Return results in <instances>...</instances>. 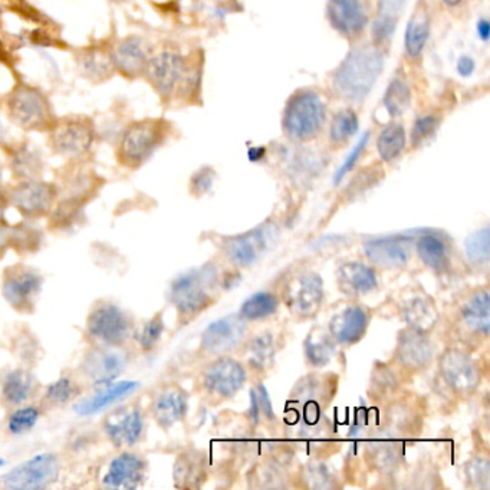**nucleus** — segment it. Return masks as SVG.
Wrapping results in <instances>:
<instances>
[{
  "label": "nucleus",
  "mask_w": 490,
  "mask_h": 490,
  "mask_svg": "<svg viewBox=\"0 0 490 490\" xmlns=\"http://www.w3.org/2000/svg\"><path fill=\"white\" fill-rule=\"evenodd\" d=\"M164 332V321L161 315H157L153 320L144 325L138 335V344L144 351H150L156 347Z\"/></svg>",
  "instance_id": "48"
},
{
  "label": "nucleus",
  "mask_w": 490,
  "mask_h": 490,
  "mask_svg": "<svg viewBox=\"0 0 490 490\" xmlns=\"http://www.w3.org/2000/svg\"><path fill=\"white\" fill-rule=\"evenodd\" d=\"M286 303L295 315L311 318L320 311L323 300V282L318 273L297 276L286 288Z\"/></svg>",
  "instance_id": "15"
},
{
  "label": "nucleus",
  "mask_w": 490,
  "mask_h": 490,
  "mask_svg": "<svg viewBox=\"0 0 490 490\" xmlns=\"http://www.w3.org/2000/svg\"><path fill=\"white\" fill-rule=\"evenodd\" d=\"M42 158L38 150H34L31 147L22 146L15 150L12 157V170L16 173L17 178L29 180L36 179L42 171Z\"/></svg>",
  "instance_id": "40"
},
{
  "label": "nucleus",
  "mask_w": 490,
  "mask_h": 490,
  "mask_svg": "<svg viewBox=\"0 0 490 490\" xmlns=\"http://www.w3.org/2000/svg\"><path fill=\"white\" fill-rule=\"evenodd\" d=\"M256 399H258L259 409L260 413L268 417V419H273V407L271 403L270 394L266 392L263 385H258V390H255Z\"/></svg>",
  "instance_id": "56"
},
{
  "label": "nucleus",
  "mask_w": 490,
  "mask_h": 490,
  "mask_svg": "<svg viewBox=\"0 0 490 490\" xmlns=\"http://www.w3.org/2000/svg\"><path fill=\"white\" fill-rule=\"evenodd\" d=\"M78 66L82 76L94 82L106 81L116 72L111 51L98 46L79 52Z\"/></svg>",
  "instance_id": "31"
},
{
  "label": "nucleus",
  "mask_w": 490,
  "mask_h": 490,
  "mask_svg": "<svg viewBox=\"0 0 490 490\" xmlns=\"http://www.w3.org/2000/svg\"><path fill=\"white\" fill-rule=\"evenodd\" d=\"M39 417H41V410L38 407H34V405L21 407V409L15 410L9 415V419H7V430L12 434H15V436L24 434V433H27L36 426Z\"/></svg>",
  "instance_id": "44"
},
{
  "label": "nucleus",
  "mask_w": 490,
  "mask_h": 490,
  "mask_svg": "<svg viewBox=\"0 0 490 490\" xmlns=\"http://www.w3.org/2000/svg\"><path fill=\"white\" fill-rule=\"evenodd\" d=\"M7 201V196L5 194L4 189L0 186V209L4 208L5 203Z\"/></svg>",
  "instance_id": "62"
},
{
  "label": "nucleus",
  "mask_w": 490,
  "mask_h": 490,
  "mask_svg": "<svg viewBox=\"0 0 490 490\" xmlns=\"http://www.w3.org/2000/svg\"><path fill=\"white\" fill-rule=\"evenodd\" d=\"M219 273L215 265L201 266L179 276L171 283L168 300L181 318L196 317L215 301Z\"/></svg>",
  "instance_id": "2"
},
{
  "label": "nucleus",
  "mask_w": 490,
  "mask_h": 490,
  "mask_svg": "<svg viewBox=\"0 0 490 490\" xmlns=\"http://www.w3.org/2000/svg\"><path fill=\"white\" fill-rule=\"evenodd\" d=\"M368 322L370 312L360 305H351L331 320V337L340 344H355L367 332Z\"/></svg>",
  "instance_id": "22"
},
{
  "label": "nucleus",
  "mask_w": 490,
  "mask_h": 490,
  "mask_svg": "<svg viewBox=\"0 0 490 490\" xmlns=\"http://www.w3.org/2000/svg\"><path fill=\"white\" fill-rule=\"evenodd\" d=\"M338 286L348 297H362L377 288L374 270L362 262H345L338 268Z\"/></svg>",
  "instance_id": "26"
},
{
  "label": "nucleus",
  "mask_w": 490,
  "mask_h": 490,
  "mask_svg": "<svg viewBox=\"0 0 490 490\" xmlns=\"http://www.w3.org/2000/svg\"><path fill=\"white\" fill-rule=\"evenodd\" d=\"M36 382L24 368H16L5 374L2 380V399L9 405H21L31 400Z\"/></svg>",
  "instance_id": "33"
},
{
  "label": "nucleus",
  "mask_w": 490,
  "mask_h": 490,
  "mask_svg": "<svg viewBox=\"0 0 490 490\" xmlns=\"http://www.w3.org/2000/svg\"><path fill=\"white\" fill-rule=\"evenodd\" d=\"M14 243V228L0 220V256L6 252Z\"/></svg>",
  "instance_id": "57"
},
{
  "label": "nucleus",
  "mask_w": 490,
  "mask_h": 490,
  "mask_svg": "<svg viewBox=\"0 0 490 490\" xmlns=\"http://www.w3.org/2000/svg\"><path fill=\"white\" fill-rule=\"evenodd\" d=\"M475 71V61L474 59L470 58V56H462V58L459 59V62H457V72H459L460 76L464 77V78H467V77L472 76Z\"/></svg>",
  "instance_id": "58"
},
{
  "label": "nucleus",
  "mask_w": 490,
  "mask_h": 490,
  "mask_svg": "<svg viewBox=\"0 0 490 490\" xmlns=\"http://www.w3.org/2000/svg\"><path fill=\"white\" fill-rule=\"evenodd\" d=\"M163 119H141L129 124L119 138L117 158L127 168H138L150 160L168 136Z\"/></svg>",
  "instance_id": "3"
},
{
  "label": "nucleus",
  "mask_w": 490,
  "mask_h": 490,
  "mask_svg": "<svg viewBox=\"0 0 490 490\" xmlns=\"http://www.w3.org/2000/svg\"><path fill=\"white\" fill-rule=\"evenodd\" d=\"M246 335V321L240 315H229L211 322L201 334V348L208 354L220 355L232 351Z\"/></svg>",
  "instance_id": "18"
},
{
  "label": "nucleus",
  "mask_w": 490,
  "mask_h": 490,
  "mask_svg": "<svg viewBox=\"0 0 490 490\" xmlns=\"http://www.w3.org/2000/svg\"><path fill=\"white\" fill-rule=\"evenodd\" d=\"M368 140H370V133H365L364 136L360 138L357 144H355L354 148L348 154L347 158H345L344 164L338 168L337 174H335V184L340 183L342 179L347 176L348 173L352 171V168H355V164L360 160V157L364 153L365 147H367Z\"/></svg>",
  "instance_id": "50"
},
{
  "label": "nucleus",
  "mask_w": 490,
  "mask_h": 490,
  "mask_svg": "<svg viewBox=\"0 0 490 490\" xmlns=\"http://www.w3.org/2000/svg\"><path fill=\"white\" fill-rule=\"evenodd\" d=\"M275 340L270 332L256 335L248 345V362L256 372H265L275 362Z\"/></svg>",
  "instance_id": "36"
},
{
  "label": "nucleus",
  "mask_w": 490,
  "mask_h": 490,
  "mask_svg": "<svg viewBox=\"0 0 490 490\" xmlns=\"http://www.w3.org/2000/svg\"><path fill=\"white\" fill-rule=\"evenodd\" d=\"M397 19L395 17L378 16L377 21L373 25V36L378 44L387 41L392 38L395 31Z\"/></svg>",
  "instance_id": "54"
},
{
  "label": "nucleus",
  "mask_w": 490,
  "mask_h": 490,
  "mask_svg": "<svg viewBox=\"0 0 490 490\" xmlns=\"http://www.w3.org/2000/svg\"><path fill=\"white\" fill-rule=\"evenodd\" d=\"M460 317L464 327L477 335L487 337L490 330V297L486 290L476 291L464 303Z\"/></svg>",
  "instance_id": "29"
},
{
  "label": "nucleus",
  "mask_w": 490,
  "mask_h": 490,
  "mask_svg": "<svg viewBox=\"0 0 490 490\" xmlns=\"http://www.w3.org/2000/svg\"><path fill=\"white\" fill-rule=\"evenodd\" d=\"M4 464H5V460L0 459V467L4 466Z\"/></svg>",
  "instance_id": "64"
},
{
  "label": "nucleus",
  "mask_w": 490,
  "mask_h": 490,
  "mask_svg": "<svg viewBox=\"0 0 490 490\" xmlns=\"http://www.w3.org/2000/svg\"><path fill=\"white\" fill-rule=\"evenodd\" d=\"M403 317L405 322L409 323V328L427 334L436 327L439 312L434 307V302L426 295H415L405 301L403 305Z\"/></svg>",
  "instance_id": "30"
},
{
  "label": "nucleus",
  "mask_w": 490,
  "mask_h": 490,
  "mask_svg": "<svg viewBox=\"0 0 490 490\" xmlns=\"http://www.w3.org/2000/svg\"><path fill=\"white\" fill-rule=\"evenodd\" d=\"M325 121V106L312 91L298 92L286 106L283 128L293 140H310Z\"/></svg>",
  "instance_id": "4"
},
{
  "label": "nucleus",
  "mask_w": 490,
  "mask_h": 490,
  "mask_svg": "<svg viewBox=\"0 0 490 490\" xmlns=\"http://www.w3.org/2000/svg\"><path fill=\"white\" fill-rule=\"evenodd\" d=\"M215 178L216 173L210 168H203L196 171L190 181L191 193L196 194V196L208 193L213 186Z\"/></svg>",
  "instance_id": "52"
},
{
  "label": "nucleus",
  "mask_w": 490,
  "mask_h": 490,
  "mask_svg": "<svg viewBox=\"0 0 490 490\" xmlns=\"http://www.w3.org/2000/svg\"><path fill=\"white\" fill-rule=\"evenodd\" d=\"M276 239H278V230H276V226L271 223V225L259 226L242 235L230 236L223 242L221 249L233 265L238 268H249L265 256V253L272 248Z\"/></svg>",
  "instance_id": "8"
},
{
  "label": "nucleus",
  "mask_w": 490,
  "mask_h": 490,
  "mask_svg": "<svg viewBox=\"0 0 490 490\" xmlns=\"http://www.w3.org/2000/svg\"><path fill=\"white\" fill-rule=\"evenodd\" d=\"M265 154L266 150L263 147H253V148H250V150L248 151L249 160L256 163V161L262 160Z\"/></svg>",
  "instance_id": "61"
},
{
  "label": "nucleus",
  "mask_w": 490,
  "mask_h": 490,
  "mask_svg": "<svg viewBox=\"0 0 490 490\" xmlns=\"http://www.w3.org/2000/svg\"><path fill=\"white\" fill-rule=\"evenodd\" d=\"M413 239L407 236H387L368 240L364 253L370 262L384 270L404 268L412 259Z\"/></svg>",
  "instance_id": "17"
},
{
  "label": "nucleus",
  "mask_w": 490,
  "mask_h": 490,
  "mask_svg": "<svg viewBox=\"0 0 490 490\" xmlns=\"http://www.w3.org/2000/svg\"><path fill=\"white\" fill-rule=\"evenodd\" d=\"M303 348H305V357L308 362L313 367L327 365L337 351L334 338L331 337L330 332L321 328H313L311 331Z\"/></svg>",
  "instance_id": "34"
},
{
  "label": "nucleus",
  "mask_w": 490,
  "mask_h": 490,
  "mask_svg": "<svg viewBox=\"0 0 490 490\" xmlns=\"http://www.w3.org/2000/svg\"><path fill=\"white\" fill-rule=\"evenodd\" d=\"M147 464L143 457L134 453H121L109 464L103 477V485L108 489H137L146 480Z\"/></svg>",
  "instance_id": "20"
},
{
  "label": "nucleus",
  "mask_w": 490,
  "mask_h": 490,
  "mask_svg": "<svg viewBox=\"0 0 490 490\" xmlns=\"http://www.w3.org/2000/svg\"><path fill=\"white\" fill-rule=\"evenodd\" d=\"M358 127V117L352 109L340 111L331 124V140L334 143H345L357 134Z\"/></svg>",
  "instance_id": "43"
},
{
  "label": "nucleus",
  "mask_w": 490,
  "mask_h": 490,
  "mask_svg": "<svg viewBox=\"0 0 490 490\" xmlns=\"http://www.w3.org/2000/svg\"><path fill=\"white\" fill-rule=\"evenodd\" d=\"M405 147V131L400 124H390L378 137V154L384 161H393L402 154Z\"/></svg>",
  "instance_id": "39"
},
{
  "label": "nucleus",
  "mask_w": 490,
  "mask_h": 490,
  "mask_svg": "<svg viewBox=\"0 0 490 490\" xmlns=\"http://www.w3.org/2000/svg\"><path fill=\"white\" fill-rule=\"evenodd\" d=\"M189 397L180 387L163 388L151 403V414L158 426L170 429L188 413Z\"/></svg>",
  "instance_id": "23"
},
{
  "label": "nucleus",
  "mask_w": 490,
  "mask_h": 490,
  "mask_svg": "<svg viewBox=\"0 0 490 490\" xmlns=\"http://www.w3.org/2000/svg\"><path fill=\"white\" fill-rule=\"evenodd\" d=\"M111 54H113L116 71L123 74L127 78H137L146 72L148 58H147L146 49H144L143 41L140 38L128 36V38L119 41L111 49Z\"/></svg>",
  "instance_id": "25"
},
{
  "label": "nucleus",
  "mask_w": 490,
  "mask_h": 490,
  "mask_svg": "<svg viewBox=\"0 0 490 490\" xmlns=\"http://www.w3.org/2000/svg\"><path fill=\"white\" fill-rule=\"evenodd\" d=\"M444 4L449 5V6H457V5L462 2V0H443Z\"/></svg>",
  "instance_id": "63"
},
{
  "label": "nucleus",
  "mask_w": 490,
  "mask_h": 490,
  "mask_svg": "<svg viewBox=\"0 0 490 490\" xmlns=\"http://www.w3.org/2000/svg\"><path fill=\"white\" fill-rule=\"evenodd\" d=\"M368 456L377 469L393 470L399 464L402 450L394 443H373L368 446Z\"/></svg>",
  "instance_id": "42"
},
{
  "label": "nucleus",
  "mask_w": 490,
  "mask_h": 490,
  "mask_svg": "<svg viewBox=\"0 0 490 490\" xmlns=\"http://www.w3.org/2000/svg\"><path fill=\"white\" fill-rule=\"evenodd\" d=\"M383 66L384 58L374 45L352 49L335 74V91L348 101H362L382 76Z\"/></svg>",
  "instance_id": "1"
},
{
  "label": "nucleus",
  "mask_w": 490,
  "mask_h": 490,
  "mask_svg": "<svg viewBox=\"0 0 490 490\" xmlns=\"http://www.w3.org/2000/svg\"><path fill=\"white\" fill-rule=\"evenodd\" d=\"M174 482L176 487L194 489L199 487L206 477L205 459L201 453L188 450L181 453L174 464Z\"/></svg>",
  "instance_id": "32"
},
{
  "label": "nucleus",
  "mask_w": 490,
  "mask_h": 490,
  "mask_svg": "<svg viewBox=\"0 0 490 490\" xmlns=\"http://www.w3.org/2000/svg\"><path fill=\"white\" fill-rule=\"evenodd\" d=\"M246 370L233 358H219L206 368L203 384L210 394L220 399H232L242 390Z\"/></svg>",
  "instance_id": "14"
},
{
  "label": "nucleus",
  "mask_w": 490,
  "mask_h": 490,
  "mask_svg": "<svg viewBox=\"0 0 490 490\" xmlns=\"http://www.w3.org/2000/svg\"><path fill=\"white\" fill-rule=\"evenodd\" d=\"M467 259L477 270H485L490 260V230L487 226L472 233L464 242Z\"/></svg>",
  "instance_id": "38"
},
{
  "label": "nucleus",
  "mask_w": 490,
  "mask_h": 490,
  "mask_svg": "<svg viewBox=\"0 0 490 490\" xmlns=\"http://www.w3.org/2000/svg\"><path fill=\"white\" fill-rule=\"evenodd\" d=\"M127 367V355L117 347L96 348L86 355L82 362V372L98 385H108Z\"/></svg>",
  "instance_id": "19"
},
{
  "label": "nucleus",
  "mask_w": 490,
  "mask_h": 490,
  "mask_svg": "<svg viewBox=\"0 0 490 490\" xmlns=\"http://www.w3.org/2000/svg\"><path fill=\"white\" fill-rule=\"evenodd\" d=\"M104 432L116 447L134 446L143 437V412L136 405L113 410L104 419Z\"/></svg>",
  "instance_id": "16"
},
{
  "label": "nucleus",
  "mask_w": 490,
  "mask_h": 490,
  "mask_svg": "<svg viewBox=\"0 0 490 490\" xmlns=\"http://www.w3.org/2000/svg\"><path fill=\"white\" fill-rule=\"evenodd\" d=\"M377 183V173L373 170H365L358 174L354 181H351L347 194L351 199H354L358 194L364 193L368 189H372Z\"/></svg>",
  "instance_id": "53"
},
{
  "label": "nucleus",
  "mask_w": 490,
  "mask_h": 490,
  "mask_svg": "<svg viewBox=\"0 0 490 490\" xmlns=\"http://www.w3.org/2000/svg\"><path fill=\"white\" fill-rule=\"evenodd\" d=\"M477 35H479V38L482 39V41H487V39H489V21H486V19H480V21L477 22Z\"/></svg>",
  "instance_id": "60"
},
{
  "label": "nucleus",
  "mask_w": 490,
  "mask_h": 490,
  "mask_svg": "<svg viewBox=\"0 0 490 490\" xmlns=\"http://www.w3.org/2000/svg\"><path fill=\"white\" fill-rule=\"evenodd\" d=\"M250 412H249V417L252 419L253 424H258L259 417H260V409H259L258 399H256L255 390L250 393Z\"/></svg>",
  "instance_id": "59"
},
{
  "label": "nucleus",
  "mask_w": 490,
  "mask_h": 490,
  "mask_svg": "<svg viewBox=\"0 0 490 490\" xmlns=\"http://www.w3.org/2000/svg\"><path fill=\"white\" fill-rule=\"evenodd\" d=\"M96 127L88 117H65L51 127V144L56 153L79 158L91 150Z\"/></svg>",
  "instance_id": "7"
},
{
  "label": "nucleus",
  "mask_w": 490,
  "mask_h": 490,
  "mask_svg": "<svg viewBox=\"0 0 490 490\" xmlns=\"http://www.w3.org/2000/svg\"><path fill=\"white\" fill-rule=\"evenodd\" d=\"M303 480L311 489H328L335 486V477L327 464H310L303 469Z\"/></svg>",
  "instance_id": "47"
},
{
  "label": "nucleus",
  "mask_w": 490,
  "mask_h": 490,
  "mask_svg": "<svg viewBox=\"0 0 490 490\" xmlns=\"http://www.w3.org/2000/svg\"><path fill=\"white\" fill-rule=\"evenodd\" d=\"M87 332L101 345L119 347L131 337L133 321L128 317V313L116 303H99L89 313Z\"/></svg>",
  "instance_id": "6"
},
{
  "label": "nucleus",
  "mask_w": 490,
  "mask_h": 490,
  "mask_svg": "<svg viewBox=\"0 0 490 490\" xmlns=\"http://www.w3.org/2000/svg\"><path fill=\"white\" fill-rule=\"evenodd\" d=\"M61 464L54 453H41L12 469L4 486L12 490H35L51 486L58 479Z\"/></svg>",
  "instance_id": "9"
},
{
  "label": "nucleus",
  "mask_w": 490,
  "mask_h": 490,
  "mask_svg": "<svg viewBox=\"0 0 490 490\" xmlns=\"http://www.w3.org/2000/svg\"><path fill=\"white\" fill-rule=\"evenodd\" d=\"M440 373L446 384L459 395H470L480 384V370L469 354L460 350H447L440 358Z\"/></svg>",
  "instance_id": "12"
},
{
  "label": "nucleus",
  "mask_w": 490,
  "mask_h": 490,
  "mask_svg": "<svg viewBox=\"0 0 490 490\" xmlns=\"http://www.w3.org/2000/svg\"><path fill=\"white\" fill-rule=\"evenodd\" d=\"M415 249L430 270L444 272L452 260V242L440 232H424L415 240Z\"/></svg>",
  "instance_id": "27"
},
{
  "label": "nucleus",
  "mask_w": 490,
  "mask_h": 490,
  "mask_svg": "<svg viewBox=\"0 0 490 490\" xmlns=\"http://www.w3.org/2000/svg\"><path fill=\"white\" fill-rule=\"evenodd\" d=\"M434 348L427 334L407 328L397 340V358L400 364L410 372H423L433 362Z\"/></svg>",
  "instance_id": "21"
},
{
  "label": "nucleus",
  "mask_w": 490,
  "mask_h": 490,
  "mask_svg": "<svg viewBox=\"0 0 490 490\" xmlns=\"http://www.w3.org/2000/svg\"><path fill=\"white\" fill-rule=\"evenodd\" d=\"M439 126V119L434 116L420 117L413 126L412 143L413 146L420 147L429 140L430 137L434 134V131Z\"/></svg>",
  "instance_id": "49"
},
{
  "label": "nucleus",
  "mask_w": 490,
  "mask_h": 490,
  "mask_svg": "<svg viewBox=\"0 0 490 490\" xmlns=\"http://www.w3.org/2000/svg\"><path fill=\"white\" fill-rule=\"evenodd\" d=\"M464 477L472 489L487 490L490 487V464L485 457H475L464 464Z\"/></svg>",
  "instance_id": "46"
},
{
  "label": "nucleus",
  "mask_w": 490,
  "mask_h": 490,
  "mask_svg": "<svg viewBox=\"0 0 490 490\" xmlns=\"http://www.w3.org/2000/svg\"><path fill=\"white\" fill-rule=\"evenodd\" d=\"M430 34V17L427 12L419 11L413 15L407 29H405V51L412 56L417 58L422 55L423 49L426 46Z\"/></svg>",
  "instance_id": "35"
},
{
  "label": "nucleus",
  "mask_w": 490,
  "mask_h": 490,
  "mask_svg": "<svg viewBox=\"0 0 490 490\" xmlns=\"http://www.w3.org/2000/svg\"><path fill=\"white\" fill-rule=\"evenodd\" d=\"M378 2H380L378 16L395 17V19L399 17L405 4V0H378Z\"/></svg>",
  "instance_id": "55"
},
{
  "label": "nucleus",
  "mask_w": 490,
  "mask_h": 490,
  "mask_svg": "<svg viewBox=\"0 0 490 490\" xmlns=\"http://www.w3.org/2000/svg\"><path fill=\"white\" fill-rule=\"evenodd\" d=\"M42 290V278L36 271L16 265L5 271L2 292L15 310L29 312Z\"/></svg>",
  "instance_id": "10"
},
{
  "label": "nucleus",
  "mask_w": 490,
  "mask_h": 490,
  "mask_svg": "<svg viewBox=\"0 0 490 490\" xmlns=\"http://www.w3.org/2000/svg\"><path fill=\"white\" fill-rule=\"evenodd\" d=\"M412 104V91L407 82L395 78L385 89L384 107L393 117L402 116Z\"/></svg>",
  "instance_id": "41"
},
{
  "label": "nucleus",
  "mask_w": 490,
  "mask_h": 490,
  "mask_svg": "<svg viewBox=\"0 0 490 490\" xmlns=\"http://www.w3.org/2000/svg\"><path fill=\"white\" fill-rule=\"evenodd\" d=\"M188 66L180 55L163 51L147 61L146 74L151 86L161 98H170L174 89L183 81Z\"/></svg>",
  "instance_id": "13"
},
{
  "label": "nucleus",
  "mask_w": 490,
  "mask_h": 490,
  "mask_svg": "<svg viewBox=\"0 0 490 490\" xmlns=\"http://www.w3.org/2000/svg\"><path fill=\"white\" fill-rule=\"evenodd\" d=\"M78 394L79 387L74 383V380L61 377L48 385L46 393H45V400L51 405H64L76 399Z\"/></svg>",
  "instance_id": "45"
},
{
  "label": "nucleus",
  "mask_w": 490,
  "mask_h": 490,
  "mask_svg": "<svg viewBox=\"0 0 490 490\" xmlns=\"http://www.w3.org/2000/svg\"><path fill=\"white\" fill-rule=\"evenodd\" d=\"M137 388H138V383L136 382H119L114 383V384L111 383V384L106 385L103 390H99L97 394L79 400L74 405V410L79 415L97 414V413L108 409L109 405L116 404L119 400L133 394Z\"/></svg>",
  "instance_id": "28"
},
{
  "label": "nucleus",
  "mask_w": 490,
  "mask_h": 490,
  "mask_svg": "<svg viewBox=\"0 0 490 490\" xmlns=\"http://www.w3.org/2000/svg\"><path fill=\"white\" fill-rule=\"evenodd\" d=\"M58 196V189L54 184L29 179L17 184L16 188L7 196L11 205L21 211L25 218H41L48 215L54 208Z\"/></svg>",
  "instance_id": "11"
},
{
  "label": "nucleus",
  "mask_w": 490,
  "mask_h": 490,
  "mask_svg": "<svg viewBox=\"0 0 490 490\" xmlns=\"http://www.w3.org/2000/svg\"><path fill=\"white\" fill-rule=\"evenodd\" d=\"M328 19L341 34L354 36L364 29L368 16L362 0H328Z\"/></svg>",
  "instance_id": "24"
},
{
  "label": "nucleus",
  "mask_w": 490,
  "mask_h": 490,
  "mask_svg": "<svg viewBox=\"0 0 490 490\" xmlns=\"http://www.w3.org/2000/svg\"><path fill=\"white\" fill-rule=\"evenodd\" d=\"M397 382H395L394 374L388 368H375V374L373 375L372 392H375L377 395H387L394 390Z\"/></svg>",
  "instance_id": "51"
},
{
  "label": "nucleus",
  "mask_w": 490,
  "mask_h": 490,
  "mask_svg": "<svg viewBox=\"0 0 490 490\" xmlns=\"http://www.w3.org/2000/svg\"><path fill=\"white\" fill-rule=\"evenodd\" d=\"M280 301L271 292H258L243 302L240 317L245 321L265 320L278 311Z\"/></svg>",
  "instance_id": "37"
},
{
  "label": "nucleus",
  "mask_w": 490,
  "mask_h": 490,
  "mask_svg": "<svg viewBox=\"0 0 490 490\" xmlns=\"http://www.w3.org/2000/svg\"><path fill=\"white\" fill-rule=\"evenodd\" d=\"M7 113L24 129L51 128L55 123L51 104L44 92L31 86H17L7 96Z\"/></svg>",
  "instance_id": "5"
}]
</instances>
